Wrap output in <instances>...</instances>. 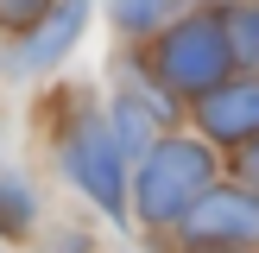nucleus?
Listing matches in <instances>:
<instances>
[{
  "label": "nucleus",
  "instance_id": "obj_3",
  "mask_svg": "<svg viewBox=\"0 0 259 253\" xmlns=\"http://www.w3.org/2000/svg\"><path fill=\"white\" fill-rule=\"evenodd\" d=\"M70 171L82 177V184L95 190L108 209H120V146L108 139V126L89 120L82 133H76V146H70Z\"/></svg>",
  "mask_w": 259,
  "mask_h": 253
},
{
  "label": "nucleus",
  "instance_id": "obj_11",
  "mask_svg": "<svg viewBox=\"0 0 259 253\" xmlns=\"http://www.w3.org/2000/svg\"><path fill=\"white\" fill-rule=\"evenodd\" d=\"M247 171H253V177H259V152H253V158H247Z\"/></svg>",
  "mask_w": 259,
  "mask_h": 253
},
{
  "label": "nucleus",
  "instance_id": "obj_4",
  "mask_svg": "<svg viewBox=\"0 0 259 253\" xmlns=\"http://www.w3.org/2000/svg\"><path fill=\"white\" fill-rule=\"evenodd\" d=\"M184 228H190V234H202V240H222V234L259 240V202H253V196H209L202 209L184 215Z\"/></svg>",
  "mask_w": 259,
  "mask_h": 253
},
{
  "label": "nucleus",
  "instance_id": "obj_5",
  "mask_svg": "<svg viewBox=\"0 0 259 253\" xmlns=\"http://www.w3.org/2000/svg\"><path fill=\"white\" fill-rule=\"evenodd\" d=\"M202 120H209V133H222V139H253L259 133V82L215 89L209 108H202Z\"/></svg>",
  "mask_w": 259,
  "mask_h": 253
},
{
  "label": "nucleus",
  "instance_id": "obj_1",
  "mask_svg": "<svg viewBox=\"0 0 259 253\" xmlns=\"http://www.w3.org/2000/svg\"><path fill=\"white\" fill-rule=\"evenodd\" d=\"M202 184H209V152L202 146H158L146 158V177H139V209L164 222V215L190 209L202 196Z\"/></svg>",
  "mask_w": 259,
  "mask_h": 253
},
{
  "label": "nucleus",
  "instance_id": "obj_10",
  "mask_svg": "<svg viewBox=\"0 0 259 253\" xmlns=\"http://www.w3.org/2000/svg\"><path fill=\"white\" fill-rule=\"evenodd\" d=\"M38 13H45V0H0V19L7 25H32Z\"/></svg>",
  "mask_w": 259,
  "mask_h": 253
},
{
  "label": "nucleus",
  "instance_id": "obj_9",
  "mask_svg": "<svg viewBox=\"0 0 259 253\" xmlns=\"http://www.w3.org/2000/svg\"><path fill=\"white\" fill-rule=\"evenodd\" d=\"M114 13H120V25L139 32V25H152V19L164 13V0H114Z\"/></svg>",
  "mask_w": 259,
  "mask_h": 253
},
{
  "label": "nucleus",
  "instance_id": "obj_6",
  "mask_svg": "<svg viewBox=\"0 0 259 253\" xmlns=\"http://www.w3.org/2000/svg\"><path fill=\"white\" fill-rule=\"evenodd\" d=\"M82 25H89V0H63V7H57V19H45V32H38L32 45L19 51V63H32V70H38V63H57V51L70 45Z\"/></svg>",
  "mask_w": 259,
  "mask_h": 253
},
{
  "label": "nucleus",
  "instance_id": "obj_2",
  "mask_svg": "<svg viewBox=\"0 0 259 253\" xmlns=\"http://www.w3.org/2000/svg\"><path fill=\"white\" fill-rule=\"evenodd\" d=\"M228 32L222 19H184L171 38H164V76L177 89H215L228 76Z\"/></svg>",
  "mask_w": 259,
  "mask_h": 253
},
{
  "label": "nucleus",
  "instance_id": "obj_8",
  "mask_svg": "<svg viewBox=\"0 0 259 253\" xmlns=\"http://www.w3.org/2000/svg\"><path fill=\"white\" fill-rule=\"evenodd\" d=\"M0 228L7 234H25L32 228V190L19 177H0Z\"/></svg>",
  "mask_w": 259,
  "mask_h": 253
},
{
  "label": "nucleus",
  "instance_id": "obj_7",
  "mask_svg": "<svg viewBox=\"0 0 259 253\" xmlns=\"http://www.w3.org/2000/svg\"><path fill=\"white\" fill-rule=\"evenodd\" d=\"M222 32H228V51H234V57L259 63V7H228Z\"/></svg>",
  "mask_w": 259,
  "mask_h": 253
}]
</instances>
